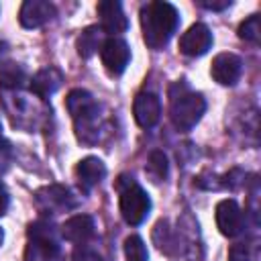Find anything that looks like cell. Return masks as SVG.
I'll list each match as a JSON object with an SVG mask.
<instances>
[{
    "instance_id": "obj_1",
    "label": "cell",
    "mask_w": 261,
    "mask_h": 261,
    "mask_svg": "<svg viewBox=\"0 0 261 261\" xmlns=\"http://www.w3.org/2000/svg\"><path fill=\"white\" fill-rule=\"evenodd\" d=\"M179 24V12L173 4L157 0L141 8L143 39L151 49H161L173 37Z\"/></svg>"
},
{
    "instance_id": "obj_2",
    "label": "cell",
    "mask_w": 261,
    "mask_h": 261,
    "mask_svg": "<svg viewBox=\"0 0 261 261\" xmlns=\"http://www.w3.org/2000/svg\"><path fill=\"white\" fill-rule=\"evenodd\" d=\"M65 108L73 118L75 135L82 143H96L98 141V118H100V106L92 98L88 90L75 88L65 98Z\"/></svg>"
},
{
    "instance_id": "obj_3",
    "label": "cell",
    "mask_w": 261,
    "mask_h": 261,
    "mask_svg": "<svg viewBox=\"0 0 261 261\" xmlns=\"http://www.w3.org/2000/svg\"><path fill=\"white\" fill-rule=\"evenodd\" d=\"M116 190L120 192L118 208H120V214H122L124 222L133 224V226L145 222V218L149 216V210H151L149 194L137 181H133V177H126V175L118 177Z\"/></svg>"
},
{
    "instance_id": "obj_4",
    "label": "cell",
    "mask_w": 261,
    "mask_h": 261,
    "mask_svg": "<svg viewBox=\"0 0 261 261\" xmlns=\"http://www.w3.org/2000/svg\"><path fill=\"white\" fill-rule=\"evenodd\" d=\"M204 110H206V100L202 94L184 90L179 92V96H171L169 116L177 130H192L200 122Z\"/></svg>"
},
{
    "instance_id": "obj_5",
    "label": "cell",
    "mask_w": 261,
    "mask_h": 261,
    "mask_svg": "<svg viewBox=\"0 0 261 261\" xmlns=\"http://www.w3.org/2000/svg\"><path fill=\"white\" fill-rule=\"evenodd\" d=\"M29 251L27 255L33 253V257H29V261L33 259H43V261H53L59 253V241L55 237V232L51 230L49 224L45 222H35L29 226Z\"/></svg>"
},
{
    "instance_id": "obj_6",
    "label": "cell",
    "mask_w": 261,
    "mask_h": 261,
    "mask_svg": "<svg viewBox=\"0 0 261 261\" xmlns=\"http://www.w3.org/2000/svg\"><path fill=\"white\" fill-rule=\"evenodd\" d=\"M100 59L110 75H120L130 61V49L126 41L118 37H108L100 47Z\"/></svg>"
},
{
    "instance_id": "obj_7",
    "label": "cell",
    "mask_w": 261,
    "mask_h": 261,
    "mask_svg": "<svg viewBox=\"0 0 261 261\" xmlns=\"http://www.w3.org/2000/svg\"><path fill=\"white\" fill-rule=\"evenodd\" d=\"M216 226L228 239H232V237L243 232L245 214H243L241 206L234 200H220L216 204Z\"/></svg>"
},
{
    "instance_id": "obj_8",
    "label": "cell",
    "mask_w": 261,
    "mask_h": 261,
    "mask_svg": "<svg viewBox=\"0 0 261 261\" xmlns=\"http://www.w3.org/2000/svg\"><path fill=\"white\" fill-rule=\"evenodd\" d=\"M212 47V33L204 22L192 24L181 37H179V51L188 57H200L208 53Z\"/></svg>"
},
{
    "instance_id": "obj_9",
    "label": "cell",
    "mask_w": 261,
    "mask_h": 261,
    "mask_svg": "<svg viewBox=\"0 0 261 261\" xmlns=\"http://www.w3.org/2000/svg\"><path fill=\"white\" fill-rule=\"evenodd\" d=\"M241 71H243V61L234 53H218L210 65V75L220 86H234L241 77Z\"/></svg>"
},
{
    "instance_id": "obj_10",
    "label": "cell",
    "mask_w": 261,
    "mask_h": 261,
    "mask_svg": "<svg viewBox=\"0 0 261 261\" xmlns=\"http://www.w3.org/2000/svg\"><path fill=\"white\" fill-rule=\"evenodd\" d=\"M133 116L141 128H151L161 118V100L153 92H141L137 94L133 102Z\"/></svg>"
},
{
    "instance_id": "obj_11",
    "label": "cell",
    "mask_w": 261,
    "mask_h": 261,
    "mask_svg": "<svg viewBox=\"0 0 261 261\" xmlns=\"http://www.w3.org/2000/svg\"><path fill=\"white\" fill-rule=\"evenodd\" d=\"M98 16H100V29L106 31L110 37L116 33H124L128 29V18L124 16L122 4L118 0H102L96 6Z\"/></svg>"
},
{
    "instance_id": "obj_12",
    "label": "cell",
    "mask_w": 261,
    "mask_h": 261,
    "mask_svg": "<svg viewBox=\"0 0 261 261\" xmlns=\"http://www.w3.org/2000/svg\"><path fill=\"white\" fill-rule=\"evenodd\" d=\"M55 6L47 0H27L20 6L18 20L24 29H39L55 16Z\"/></svg>"
},
{
    "instance_id": "obj_13",
    "label": "cell",
    "mask_w": 261,
    "mask_h": 261,
    "mask_svg": "<svg viewBox=\"0 0 261 261\" xmlns=\"http://www.w3.org/2000/svg\"><path fill=\"white\" fill-rule=\"evenodd\" d=\"M61 234L69 243L84 245L96 234V222H94V218L90 214H75V216H71V218H67L63 222Z\"/></svg>"
},
{
    "instance_id": "obj_14",
    "label": "cell",
    "mask_w": 261,
    "mask_h": 261,
    "mask_svg": "<svg viewBox=\"0 0 261 261\" xmlns=\"http://www.w3.org/2000/svg\"><path fill=\"white\" fill-rule=\"evenodd\" d=\"M37 202L41 204V208L45 210H71L75 206V200L71 196V192L63 186H47L43 190L37 192Z\"/></svg>"
},
{
    "instance_id": "obj_15",
    "label": "cell",
    "mask_w": 261,
    "mask_h": 261,
    "mask_svg": "<svg viewBox=\"0 0 261 261\" xmlns=\"http://www.w3.org/2000/svg\"><path fill=\"white\" fill-rule=\"evenodd\" d=\"M61 84H63V73H61L57 67L49 65V67L39 69V71L33 75V80H31V92L37 94L41 100H45V98H49L51 94H55Z\"/></svg>"
},
{
    "instance_id": "obj_16",
    "label": "cell",
    "mask_w": 261,
    "mask_h": 261,
    "mask_svg": "<svg viewBox=\"0 0 261 261\" xmlns=\"http://www.w3.org/2000/svg\"><path fill=\"white\" fill-rule=\"evenodd\" d=\"M75 175H77L80 184H82L86 190H90V188L98 186V184L106 177V165L102 163V159L90 155V157H84V159L77 163Z\"/></svg>"
},
{
    "instance_id": "obj_17",
    "label": "cell",
    "mask_w": 261,
    "mask_h": 261,
    "mask_svg": "<svg viewBox=\"0 0 261 261\" xmlns=\"http://www.w3.org/2000/svg\"><path fill=\"white\" fill-rule=\"evenodd\" d=\"M102 43H104L102 41V29H98V27H86L80 33L75 47H77V53L88 59V57H92L102 47Z\"/></svg>"
},
{
    "instance_id": "obj_18",
    "label": "cell",
    "mask_w": 261,
    "mask_h": 261,
    "mask_svg": "<svg viewBox=\"0 0 261 261\" xmlns=\"http://www.w3.org/2000/svg\"><path fill=\"white\" fill-rule=\"evenodd\" d=\"M27 82V73L16 63H2L0 65V86L6 90H16Z\"/></svg>"
},
{
    "instance_id": "obj_19",
    "label": "cell",
    "mask_w": 261,
    "mask_h": 261,
    "mask_svg": "<svg viewBox=\"0 0 261 261\" xmlns=\"http://www.w3.org/2000/svg\"><path fill=\"white\" fill-rule=\"evenodd\" d=\"M124 257H126V261H147L149 259V251L141 237L130 234L124 239Z\"/></svg>"
},
{
    "instance_id": "obj_20",
    "label": "cell",
    "mask_w": 261,
    "mask_h": 261,
    "mask_svg": "<svg viewBox=\"0 0 261 261\" xmlns=\"http://www.w3.org/2000/svg\"><path fill=\"white\" fill-rule=\"evenodd\" d=\"M239 37L243 41H249V43H259V39H261V18L257 14L245 18L239 24Z\"/></svg>"
},
{
    "instance_id": "obj_21",
    "label": "cell",
    "mask_w": 261,
    "mask_h": 261,
    "mask_svg": "<svg viewBox=\"0 0 261 261\" xmlns=\"http://www.w3.org/2000/svg\"><path fill=\"white\" fill-rule=\"evenodd\" d=\"M149 171L157 179H163L167 175V157L163 155V151H153L149 155Z\"/></svg>"
},
{
    "instance_id": "obj_22",
    "label": "cell",
    "mask_w": 261,
    "mask_h": 261,
    "mask_svg": "<svg viewBox=\"0 0 261 261\" xmlns=\"http://www.w3.org/2000/svg\"><path fill=\"white\" fill-rule=\"evenodd\" d=\"M228 261H251L249 249L245 243H237L228 249Z\"/></svg>"
},
{
    "instance_id": "obj_23",
    "label": "cell",
    "mask_w": 261,
    "mask_h": 261,
    "mask_svg": "<svg viewBox=\"0 0 261 261\" xmlns=\"http://www.w3.org/2000/svg\"><path fill=\"white\" fill-rule=\"evenodd\" d=\"M73 259H75V261H104L98 253H94V251H90V249H77L75 255H73Z\"/></svg>"
},
{
    "instance_id": "obj_24",
    "label": "cell",
    "mask_w": 261,
    "mask_h": 261,
    "mask_svg": "<svg viewBox=\"0 0 261 261\" xmlns=\"http://www.w3.org/2000/svg\"><path fill=\"white\" fill-rule=\"evenodd\" d=\"M198 4H200L202 8H208V10H224V8H228L232 2H230V0H222V2H214V0H212V2H208V0H200Z\"/></svg>"
},
{
    "instance_id": "obj_25",
    "label": "cell",
    "mask_w": 261,
    "mask_h": 261,
    "mask_svg": "<svg viewBox=\"0 0 261 261\" xmlns=\"http://www.w3.org/2000/svg\"><path fill=\"white\" fill-rule=\"evenodd\" d=\"M8 208V192L4 188V184L0 181V214H4Z\"/></svg>"
},
{
    "instance_id": "obj_26",
    "label": "cell",
    "mask_w": 261,
    "mask_h": 261,
    "mask_svg": "<svg viewBox=\"0 0 261 261\" xmlns=\"http://www.w3.org/2000/svg\"><path fill=\"white\" fill-rule=\"evenodd\" d=\"M2 241H4V232H2V228H0V245H2Z\"/></svg>"
},
{
    "instance_id": "obj_27",
    "label": "cell",
    "mask_w": 261,
    "mask_h": 261,
    "mask_svg": "<svg viewBox=\"0 0 261 261\" xmlns=\"http://www.w3.org/2000/svg\"><path fill=\"white\" fill-rule=\"evenodd\" d=\"M0 137H2V124H0Z\"/></svg>"
}]
</instances>
